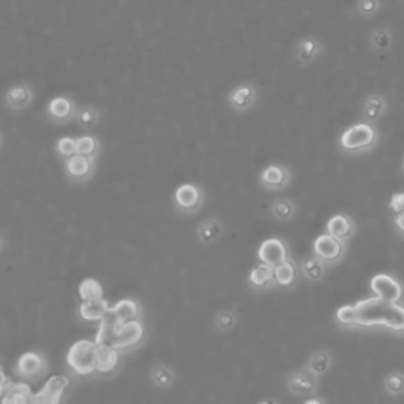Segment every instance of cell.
<instances>
[{"mask_svg": "<svg viewBox=\"0 0 404 404\" xmlns=\"http://www.w3.org/2000/svg\"><path fill=\"white\" fill-rule=\"evenodd\" d=\"M336 320L343 325H360V327L385 325L392 330L404 331V307L376 296L354 305L338 308Z\"/></svg>", "mask_w": 404, "mask_h": 404, "instance_id": "6da1fadb", "label": "cell"}, {"mask_svg": "<svg viewBox=\"0 0 404 404\" xmlns=\"http://www.w3.org/2000/svg\"><path fill=\"white\" fill-rule=\"evenodd\" d=\"M97 341L77 340L66 352V363L77 376H92L97 373Z\"/></svg>", "mask_w": 404, "mask_h": 404, "instance_id": "7a4b0ae2", "label": "cell"}, {"mask_svg": "<svg viewBox=\"0 0 404 404\" xmlns=\"http://www.w3.org/2000/svg\"><path fill=\"white\" fill-rule=\"evenodd\" d=\"M174 209L182 215H195L206 202V191L195 182H185L174 190Z\"/></svg>", "mask_w": 404, "mask_h": 404, "instance_id": "3957f363", "label": "cell"}, {"mask_svg": "<svg viewBox=\"0 0 404 404\" xmlns=\"http://www.w3.org/2000/svg\"><path fill=\"white\" fill-rule=\"evenodd\" d=\"M259 97L261 95H259V87L256 86V82L245 81L231 88L228 95H226V103H228L232 113L245 115L258 106Z\"/></svg>", "mask_w": 404, "mask_h": 404, "instance_id": "277c9868", "label": "cell"}, {"mask_svg": "<svg viewBox=\"0 0 404 404\" xmlns=\"http://www.w3.org/2000/svg\"><path fill=\"white\" fill-rule=\"evenodd\" d=\"M376 130L369 124H356L346 128L340 136V147L345 152L357 153L363 152L376 142Z\"/></svg>", "mask_w": 404, "mask_h": 404, "instance_id": "5b68a950", "label": "cell"}, {"mask_svg": "<svg viewBox=\"0 0 404 404\" xmlns=\"http://www.w3.org/2000/svg\"><path fill=\"white\" fill-rule=\"evenodd\" d=\"M146 336L147 330L142 319L131 320V323L119 325L117 330H115L113 346L120 354H130L142 346V343L146 341Z\"/></svg>", "mask_w": 404, "mask_h": 404, "instance_id": "8992f818", "label": "cell"}, {"mask_svg": "<svg viewBox=\"0 0 404 404\" xmlns=\"http://www.w3.org/2000/svg\"><path fill=\"white\" fill-rule=\"evenodd\" d=\"M49 372L48 358L43 352L38 351H27L21 354L16 360L15 373L19 376L21 379L27 381V383H37V381L43 379Z\"/></svg>", "mask_w": 404, "mask_h": 404, "instance_id": "52a82bcc", "label": "cell"}, {"mask_svg": "<svg viewBox=\"0 0 404 404\" xmlns=\"http://www.w3.org/2000/svg\"><path fill=\"white\" fill-rule=\"evenodd\" d=\"M77 109L79 106H77L76 98L71 95H55L48 102L44 114L49 124L62 126L76 120Z\"/></svg>", "mask_w": 404, "mask_h": 404, "instance_id": "ba28073f", "label": "cell"}, {"mask_svg": "<svg viewBox=\"0 0 404 404\" xmlns=\"http://www.w3.org/2000/svg\"><path fill=\"white\" fill-rule=\"evenodd\" d=\"M37 99L35 87L29 82H16V84L10 86L3 95V104L10 113H22V110L29 109Z\"/></svg>", "mask_w": 404, "mask_h": 404, "instance_id": "9c48e42d", "label": "cell"}, {"mask_svg": "<svg viewBox=\"0 0 404 404\" xmlns=\"http://www.w3.org/2000/svg\"><path fill=\"white\" fill-rule=\"evenodd\" d=\"M324 54V44L318 37L307 35L298 40L292 48V60L298 68H308L316 64L320 55Z\"/></svg>", "mask_w": 404, "mask_h": 404, "instance_id": "30bf717a", "label": "cell"}, {"mask_svg": "<svg viewBox=\"0 0 404 404\" xmlns=\"http://www.w3.org/2000/svg\"><path fill=\"white\" fill-rule=\"evenodd\" d=\"M292 182V171L283 163H269L259 173V185L265 191H283Z\"/></svg>", "mask_w": 404, "mask_h": 404, "instance_id": "8fae6325", "label": "cell"}, {"mask_svg": "<svg viewBox=\"0 0 404 404\" xmlns=\"http://www.w3.org/2000/svg\"><path fill=\"white\" fill-rule=\"evenodd\" d=\"M65 175L68 177L70 182H73L76 185H84L87 182H90L95 175L97 171V160L88 158L84 155H75L64 162Z\"/></svg>", "mask_w": 404, "mask_h": 404, "instance_id": "7c38bea8", "label": "cell"}, {"mask_svg": "<svg viewBox=\"0 0 404 404\" xmlns=\"http://www.w3.org/2000/svg\"><path fill=\"white\" fill-rule=\"evenodd\" d=\"M343 254H345V242L327 234V232L320 234L313 242V256L320 259L325 265L338 262Z\"/></svg>", "mask_w": 404, "mask_h": 404, "instance_id": "4fadbf2b", "label": "cell"}, {"mask_svg": "<svg viewBox=\"0 0 404 404\" xmlns=\"http://www.w3.org/2000/svg\"><path fill=\"white\" fill-rule=\"evenodd\" d=\"M319 378L307 367L294 369L286 379V389L296 396H308L316 392Z\"/></svg>", "mask_w": 404, "mask_h": 404, "instance_id": "5bb4252c", "label": "cell"}, {"mask_svg": "<svg viewBox=\"0 0 404 404\" xmlns=\"http://www.w3.org/2000/svg\"><path fill=\"white\" fill-rule=\"evenodd\" d=\"M289 250H287L286 243L278 239V237H270L261 242L258 248V259L259 262H264L272 267H278L280 264L289 259Z\"/></svg>", "mask_w": 404, "mask_h": 404, "instance_id": "9a60e30c", "label": "cell"}, {"mask_svg": "<svg viewBox=\"0 0 404 404\" xmlns=\"http://www.w3.org/2000/svg\"><path fill=\"white\" fill-rule=\"evenodd\" d=\"M70 381L66 376H52L43 389L33 396L32 404H62V396Z\"/></svg>", "mask_w": 404, "mask_h": 404, "instance_id": "2e32d148", "label": "cell"}, {"mask_svg": "<svg viewBox=\"0 0 404 404\" xmlns=\"http://www.w3.org/2000/svg\"><path fill=\"white\" fill-rule=\"evenodd\" d=\"M224 234V223L218 217H209L196 228V239L204 247H212Z\"/></svg>", "mask_w": 404, "mask_h": 404, "instance_id": "e0dca14e", "label": "cell"}, {"mask_svg": "<svg viewBox=\"0 0 404 404\" xmlns=\"http://www.w3.org/2000/svg\"><path fill=\"white\" fill-rule=\"evenodd\" d=\"M372 289L378 297L384 298V300L398 303L403 296V287L396 280L392 278L389 275L379 273L373 276L372 280Z\"/></svg>", "mask_w": 404, "mask_h": 404, "instance_id": "ac0fdd59", "label": "cell"}, {"mask_svg": "<svg viewBox=\"0 0 404 404\" xmlns=\"http://www.w3.org/2000/svg\"><path fill=\"white\" fill-rule=\"evenodd\" d=\"M109 314L114 318L115 324L122 325L131 323V320L142 319V307L135 298H122V300L110 307Z\"/></svg>", "mask_w": 404, "mask_h": 404, "instance_id": "d6986e66", "label": "cell"}, {"mask_svg": "<svg viewBox=\"0 0 404 404\" xmlns=\"http://www.w3.org/2000/svg\"><path fill=\"white\" fill-rule=\"evenodd\" d=\"M248 285H250L253 291H259V292L276 287L275 267L264 262H259L258 265H254V267L250 270V273H248Z\"/></svg>", "mask_w": 404, "mask_h": 404, "instance_id": "ffe728a7", "label": "cell"}, {"mask_svg": "<svg viewBox=\"0 0 404 404\" xmlns=\"http://www.w3.org/2000/svg\"><path fill=\"white\" fill-rule=\"evenodd\" d=\"M122 354L113 345H98L97 373L98 376H110L120 367Z\"/></svg>", "mask_w": 404, "mask_h": 404, "instance_id": "44dd1931", "label": "cell"}, {"mask_svg": "<svg viewBox=\"0 0 404 404\" xmlns=\"http://www.w3.org/2000/svg\"><path fill=\"white\" fill-rule=\"evenodd\" d=\"M302 278V270L294 259L289 258L283 264H280L278 267H275V280L276 287L280 289H292L298 285V281Z\"/></svg>", "mask_w": 404, "mask_h": 404, "instance_id": "7402d4cb", "label": "cell"}, {"mask_svg": "<svg viewBox=\"0 0 404 404\" xmlns=\"http://www.w3.org/2000/svg\"><path fill=\"white\" fill-rule=\"evenodd\" d=\"M110 311V307L106 298H98V300H86L81 302L77 308V314L86 323H102Z\"/></svg>", "mask_w": 404, "mask_h": 404, "instance_id": "603a6c76", "label": "cell"}, {"mask_svg": "<svg viewBox=\"0 0 404 404\" xmlns=\"http://www.w3.org/2000/svg\"><path fill=\"white\" fill-rule=\"evenodd\" d=\"M325 231H327V234L336 237V239H340L341 242H346L352 237L354 231H356V226H354V221L349 217L338 213L334 215V217L327 221Z\"/></svg>", "mask_w": 404, "mask_h": 404, "instance_id": "cb8c5ba5", "label": "cell"}, {"mask_svg": "<svg viewBox=\"0 0 404 404\" xmlns=\"http://www.w3.org/2000/svg\"><path fill=\"white\" fill-rule=\"evenodd\" d=\"M298 212L296 201H292L289 198H278L275 199L270 206V217L278 223H289L296 218Z\"/></svg>", "mask_w": 404, "mask_h": 404, "instance_id": "d4e9b609", "label": "cell"}, {"mask_svg": "<svg viewBox=\"0 0 404 404\" xmlns=\"http://www.w3.org/2000/svg\"><path fill=\"white\" fill-rule=\"evenodd\" d=\"M103 119V109L95 106V104H82L77 109L76 114V125L82 130H93L99 125Z\"/></svg>", "mask_w": 404, "mask_h": 404, "instance_id": "484cf974", "label": "cell"}, {"mask_svg": "<svg viewBox=\"0 0 404 404\" xmlns=\"http://www.w3.org/2000/svg\"><path fill=\"white\" fill-rule=\"evenodd\" d=\"M151 383L160 390H169L175 384L174 369L166 363H155L148 373Z\"/></svg>", "mask_w": 404, "mask_h": 404, "instance_id": "4316f807", "label": "cell"}, {"mask_svg": "<svg viewBox=\"0 0 404 404\" xmlns=\"http://www.w3.org/2000/svg\"><path fill=\"white\" fill-rule=\"evenodd\" d=\"M300 270L303 278L309 281V283H319L325 275V264L316 256H309L303 259V262L300 264Z\"/></svg>", "mask_w": 404, "mask_h": 404, "instance_id": "83f0119b", "label": "cell"}, {"mask_svg": "<svg viewBox=\"0 0 404 404\" xmlns=\"http://www.w3.org/2000/svg\"><path fill=\"white\" fill-rule=\"evenodd\" d=\"M102 140L97 135L87 133V135L77 136V153L79 155L98 160L99 155H102Z\"/></svg>", "mask_w": 404, "mask_h": 404, "instance_id": "f1b7e54d", "label": "cell"}, {"mask_svg": "<svg viewBox=\"0 0 404 404\" xmlns=\"http://www.w3.org/2000/svg\"><path fill=\"white\" fill-rule=\"evenodd\" d=\"M77 296L81 302L98 300V298H104V291L97 278H84L77 286Z\"/></svg>", "mask_w": 404, "mask_h": 404, "instance_id": "f546056e", "label": "cell"}, {"mask_svg": "<svg viewBox=\"0 0 404 404\" xmlns=\"http://www.w3.org/2000/svg\"><path fill=\"white\" fill-rule=\"evenodd\" d=\"M331 367V356L327 351H316L309 356L307 362V368L309 372L314 373L320 378V376L327 374Z\"/></svg>", "mask_w": 404, "mask_h": 404, "instance_id": "4dcf8cb0", "label": "cell"}, {"mask_svg": "<svg viewBox=\"0 0 404 404\" xmlns=\"http://www.w3.org/2000/svg\"><path fill=\"white\" fill-rule=\"evenodd\" d=\"M2 396H7L10 398L11 401L15 404H32L33 403V395L30 387L24 384V383H19V384H13L10 387V389L2 394Z\"/></svg>", "mask_w": 404, "mask_h": 404, "instance_id": "1f68e13d", "label": "cell"}, {"mask_svg": "<svg viewBox=\"0 0 404 404\" xmlns=\"http://www.w3.org/2000/svg\"><path fill=\"white\" fill-rule=\"evenodd\" d=\"M54 151H55V155H57L62 162L75 157V155H77V137L75 136L59 137L57 142H55Z\"/></svg>", "mask_w": 404, "mask_h": 404, "instance_id": "d6a6232c", "label": "cell"}, {"mask_svg": "<svg viewBox=\"0 0 404 404\" xmlns=\"http://www.w3.org/2000/svg\"><path fill=\"white\" fill-rule=\"evenodd\" d=\"M237 323H239V316L232 309H220L215 316V327L220 334H228L232 329H235Z\"/></svg>", "mask_w": 404, "mask_h": 404, "instance_id": "836d02e7", "label": "cell"}, {"mask_svg": "<svg viewBox=\"0 0 404 404\" xmlns=\"http://www.w3.org/2000/svg\"><path fill=\"white\" fill-rule=\"evenodd\" d=\"M384 108H385L384 99L378 95H372V97H368L367 99H365L363 115L369 120H376L381 114H383Z\"/></svg>", "mask_w": 404, "mask_h": 404, "instance_id": "e575fe53", "label": "cell"}, {"mask_svg": "<svg viewBox=\"0 0 404 404\" xmlns=\"http://www.w3.org/2000/svg\"><path fill=\"white\" fill-rule=\"evenodd\" d=\"M385 385L392 394H400V392L404 389V378L401 374H390L389 378H387Z\"/></svg>", "mask_w": 404, "mask_h": 404, "instance_id": "d590c367", "label": "cell"}, {"mask_svg": "<svg viewBox=\"0 0 404 404\" xmlns=\"http://www.w3.org/2000/svg\"><path fill=\"white\" fill-rule=\"evenodd\" d=\"M357 10L360 11V15L363 16L374 15L376 10H378V0H358Z\"/></svg>", "mask_w": 404, "mask_h": 404, "instance_id": "8d00e7d4", "label": "cell"}, {"mask_svg": "<svg viewBox=\"0 0 404 404\" xmlns=\"http://www.w3.org/2000/svg\"><path fill=\"white\" fill-rule=\"evenodd\" d=\"M373 44L376 48L379 49H384L387 48V44H389V33H387L385 30H378L373 33Z\"/></svg>", "mask_w": 404, "mask_h": 404, "instance_id": "74e56055", "label": "cell"}, {"mask_svg": "<svg viewBox=\"0 0 404 404\" xmlns=\"http://www.w3.org/2000/svg\"><path fill=\"white\" fill-rule=\"evenodd\" d=\"M390 207L394 209L395 213L403 212L404 210V193H395V195L392 196Z\"/></svg>", "mask_w": 404, "mask_h": 404, "instance_id": "f35d334b", "label": "cell"}, {"mask_svg": "<svg viewBox=\"0 0 404 404\" xmlns=\"http://www.w3.org/2000/svg\"><path fill=\"white\" fill-rule=\"evenodd\" d=\"M0 385H2V387H0V390H2V392H0V394H5V392H7L10 389V387L13 385V381H10L8 376L5 374L3 372H2V384H0Z\"/></svg>", "mask_w": 404, "mask_h": 404, "instance_id": "ab89813d", "label": "cell"}, {"mask_svg": "<svg viewBox=\"0 0 404 404\" xmlns=\"http://www.w3.org/2000/svg\"><path fill=\"white\" fill-rule=\"evenodd\" d=\"M395 221H396L398 228H400L404 232V210H403V212H400V213H396Z\"/></svg>", "mask_w": 404, "mask_h": 404, "instance_id": "60d3db41", "label": "cell"}, {"mask_svg": "<svg viewBox=\"0 0 404 404\" xmlns=\"http://www.w3.org/2000/svg\"><path fill=\"white\" fill-rule=\"evenodd\" d=\"M303 404H325V401L320 400V398H308Z\"/></svg>", "mask_w": 404, "mask_h": 404, "instance_id": "b9f144b4", "label": "cell"}, {"mask_svg": "<svg viewBox=\"0 0 404 404\" xmlns=\"http://www.w3.org/2000/svg\"><path fill=\"white\" fill-rule=\"evenodd\" d=\"M2 404H15V403L11 401L10 398H7V396H2Z\"/></svg>", "mask_w": 404, "mask_h": 404, "instance_id": "7bdbcfd3", "label": "cell"}, {"mask_svg": "<svg viewBox=\"0 0 404 404\" xmlns=\"http://www.w3.org/2000/svg\"><path fill=\"white\" fill-rule=\"evenodd\" d=\"M258 404H278V403H275L272 400H265V401H261V403H258Z\"/></svg>", "mask_w": 404, "mask_h": 404, "instance_id": "ee69618b", "label": "cell"}]
</instances>
